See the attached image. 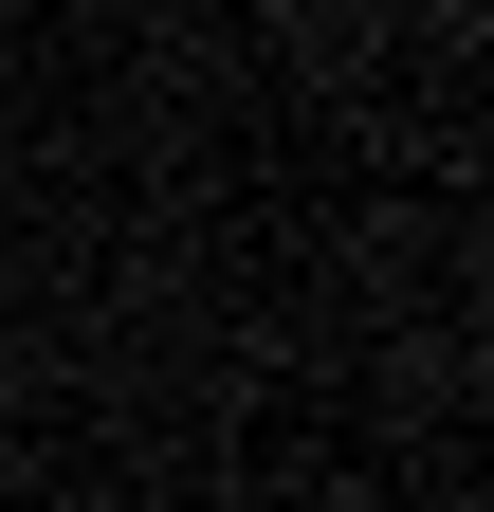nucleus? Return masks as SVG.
Returning <instances> with one entry per match:
<instances>
[]
</instances>
